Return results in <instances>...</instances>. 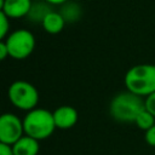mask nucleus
Wrapping results in <instances>:
<instances>
[{
	"instance_id": "obj_1",
	"label": "nucleus",
	"mask_w": 155,
	"mask_h": 155,
	"mask_svg": "<svg viewBox=\"0 0 155 155\" xmlns=\"http://www.w3.org/2000/svg\"><path fill=\"white\" fill-rule=\"evenodd\" d=\"M145 108L143 97L122 91L113 97L109 104L110 116L120 124H134L137 115Z\"/></svg>"
},
{
	"instance_id": "obj_2",
	"label": "nucleus",
	"mask_w": 155,
	"mask_h": 155,
	"mask_svg": "<svg viewBox=\"0 0 155 155\" xmlns=\"http://www.w3.org/2000/svg\"><path fill=\"white\" fill-rule=\"evenodd\" d=\"M124 81L127 91L143 98L150 96L155 92V64L140 63L131 67Z\"/></svg>"
},
{
	"instance_id": "obj_3",
	"label": "nucleus",
	"mask_w": 155,
	"mask_h": 155,
	"mask_svg": "<svg viewBox=\"0 0 155 155\" xmlns=\"http://www.w3.org/2000/svg\"><path fill=\"white\" fill-rule=\"evenodd\" d=\"M23 127L24 134L36 140L48 138L57 128L53 114L44 108H35L28 111L23 117Z\"/></svg>"
},
{
	"instance_id": "obj_4",
	"label": "nucleus",
	"mask_w": 155,
	"mask_h": 155,
	"mask_svg": "<svg viewBox=\"0 0 155 155\" xmlns=\"http://www.w3.org/2000/svg\"><path fill=\"white\" fill-rule=\"evenodd\" d=\"M7 96L13 107L25 111L35 109L39 102V92L36 87L24 80L13 81L8 87Z\"/></svg>"
},
{
	"instance_id": "obj_5",
	"label": "nucleus",
	"mask_w": 155,
	"mask_h": 155,
	"mask_svg": "<svg viewBox=\"0 0 155 155\" xmlns=\"http://www.w3.org/2000/svg\"><path fill=\"white\" fill-rule=\"evenodd\" d=\"M4 41L13 59H25L35 48V36L30 30L23 28L10 33Z\"/></svg>"
},
{
	"instance_id": "obj_6",
	"label": "nucleus",
	"mask_w": 155,
	"mask_h": 155,
	"mask_svg": "<svg viewBox=\"0 0 155 155\" xmlns=\"http://www.w3.org/2000/svg\"><path fill=\"white\" fill-rule=\"evenodd\" d=\"M23 136V119L12 113H5L0 116V143L13 145Z\"/></svg>"
},
{
	"instance_id": "obj_7",
	"label": "nucleus",
	"mask_w": 155,
	"mask_h": 155,
	"mask_svg": "<svg viewBox=\"0 0 155 155\" xmlns=\"http://www.w3.org/2000/svg\"><path fill=\"white\" fill-rule=\"evenodd\" d=\"M31 6V0H0V11L10 19L27 17Z\"/></svg>"
},
{
	"instance_id": "obj_8",
	"label": "nucleus",
	"mask_w": 155,
	"mask_h": 155,
	"mask_svg": "<svg viewBox=\"0 0 155 155\" xmlns=\"http://www.w3.org/2000/svg\"><path fill=\"white\" fill-rule=\"evenodd\" d=\"M53 120L57 128L68 130L76 125L79 115L78 110L70 105H61L53 110Z\"/></svg>"
},
{
	"instance_id": "obj_9",
	"label": "nucleus",
	"mask_w": 155,
	"mask_h": 155,
	"mask_svg": "<svg viewBox=\"0 0 155 155\" xmlns=\"http://www.w3.org/2000/svg\"><path fill=\"white\" fill-rule=\"evenodd\" d=\"M15 155H38L40 150L39 140L24 134L12 145Z\"/></svg>"
},
{
	"instance_id": "obj_10",
	"label": "nucleus",
	"mask_w": 155,
	"mask_h": 155,
	"mask_svg": "<svg viewBox=\"0 0 155 155\" xmlns=\"http://www.w3.org/2000/svg\"><path fill=\"white\" fill-rule=\"evenodd\" d=\"M65 21L62 17V15L57 11H51L50 13L46 15V17L44 18L41 25L44 28V30L48 34H58L63 30L64 25H65Z\"/></svg>"
},
{
	"instance_id": "obj_11",
	"label": "nucleus",
	"mask_w": 155,
	"mask_h": 155,
	"mask_svg": "<svg viewBox=\"0 0 155 155\" xmlns=\"http://www.w3.org/2000/svg\"><path fill=\"white\" fill-rule=\"evenodd\" d=\"M58 12L62 15L65 23H69V24H74L82 16V8H81L80 4H78L75 1H70V0L67 1L65 4H63Z\"/></svg>"
},
{
	"instance_id": "obj_12",
	"label": "nucleus",
	"mask_w": 155,
	"mask_h": 155,
	"mask_svg": "<svg viewBox=\"0 0 155 155\" xmlns=\"http://www.w3.org/2000/svg\"><path fill=\"white\" fill-rule=\"evenodd\" d=\"M50 4H47L46 1H41V2H34L27 18L30 21V22H34V23H42L44 18L46 17L47 13H50L52 10L48 6Z\"/></svg>"
},
{
	"instance_id": "obj_13",
	"label": "nucleus",
	"mask_w": 155,
	"mask_h": 155,
	"mask_svg": "<svg viewBox=\"0 0 155 155\" xmlns=\"http://www.w3.org/2000/svg\"><path fill=\"white\" fill-rule=\"evenodd\" d=\"M134 124L137 125L138 128H140V130H143V131L145 132V131H148L150 127H153V126L155 125V116H154L150 111H148V110L144 108V109L137 115Z\"/></svg>"
},
{
	"instance_id": "obj_14",
	"label": "nucleus",
	"mask_w": 155,
	"mask_h": 155,
	"mask_svg": "<svg viewBox=\"0 0 155 155\" xmlns=\"http://www.w3.org/2000/svg\"><path fill=\"white\" fill-rule=\"evenodd\" d=\"M10 31V18L0 11V39L4 40L7 38Z\"/></svg>"
},
{
	"instance_id": "obj_15",
	"label": "nucleus",
	"mask_w": 155,
	"mask_h": 155,
	"mask_svg": "<svg viewBox=\"0 0 155 155\" xmlns=\"http://www.w3.org/2000/svg\"><path fill=\"white\" fill-rule=\"evenodd\" d=\"M144 103H145V109H147L148 111H150V113L155 116V92L151 93L150 96L145 97Z\"/></svg>"
},
{
	"instance_id": "obj_16",
	"label": "nucleus",
	"mask_w": 155,
	"mask_h": 155,
	"mask_svg": "<svg viewBox=\"0 0 155 155\" xmlns=\"http://www.w3.org/2000/svg\"><path fill=\"white\" fill-rule=\"evenodd\" d=\"M144 139H145L147 144H149L150 147H155V125L153 127H150L148 131H145Z\"/></svg>"
},
{
	"instance_id": "obj_17",
	"label": "nucleus",
	"mask_w": 155,
	"mask_h": 155,
	"mask_svg": "<svg viewBox=\"0 0 155 155\" xmlns=\"http://www.w3.org/2000/svg\"><path fill=\"white\" fill-rule=\"evenodd\" d=\"M0 155H15L12 145L0 143Z\"/></svg>"
},
{
	"instance_id": "obj_18",
	"label": "nucleus",
	"mask_w": 155,
	"mask_h": 155,
	"mask_svg": "<svg viewBox=\"0 0 155 155\" xmlns=\"http://www.w3.org/2000/svg\"><path fill=\"white\" fill-rule=\"evenodd\" d=\"M6 57H10V53H8V48H7L6 44H5V41L2 40L0 42V59L4 61Z\"/></svg>"
},
{
	"instance_id": "obj_19",
	"label": "nucleus",
	"mask_w": 155,
	"mask_h": 155,
	"mask_svg": "<svg viewBox=\"0 0 155 155\" xmlns=\"http://www.w3.org/2000/svg\"><path fill=\"white\" fill-rule=\"evenodd\" d=\"M44 1H46L47 4H50V5H63V4H65L67 1H69V0H44Z\"/></svg>"
}]
</instances>
